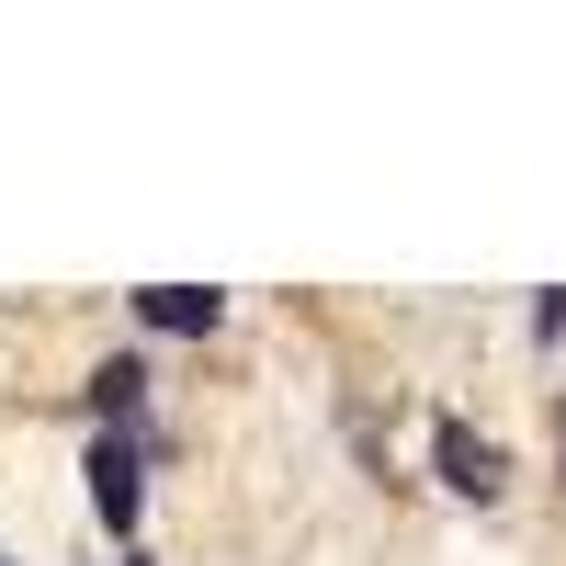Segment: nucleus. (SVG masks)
<instances>
[{
	"label": "nucleus",
	"instance_id": "20e7f679",
	"mask_svg": "<svg viewBox=\"0 0 566 566\" xmlns=\"http://www.w3.org/2000/svg\"><path fill=\"white\" fill-rule=\"evenodd\" d=\"M136 397H148V363H103V374H91V419H103V431H125V419H136Z\"/></svg>",
	"mask_w": 566,
	"mask_h": 566
},
{
	"label": "nucleus",
	"instance_id": "f03ea898",
	"mask_svg": "<svg viewBox=\"0 0 566 566\" xmlns=\"http://www.w3.org/2000/svg\"><path fill=\"white\" fill-rule=\"evenodd\" d=\"M136 317L170 328V340H205V328L227 317V295H216V283H148V295H136Z\"/></svg>",
	"mask_w": 566,
	"mask_h": 566
},
{
	"label": "nucleus",
	"instance_id": "39448f33",
	"mask_svg": "<svg viewBox=\"0 0 566 566\" xmlns=\"http://www.w3.org/2000/svg\"><path fill=\"white\" fill-rule=\"evenodd\" d=\"M0 566H12V555H0Z\"/></svg>",
	"mask_w": 566,
	"mask_h": 566
},
{
	"label": "nucleus",
	"instance_id": "f257e3e1",
	"mask_svg": "<svg viewBox=\"0 0 566 566\" xmlns=\"http://www.w3.org/2000/svg\"><path fill=\"white\" fill-rule=\"evenodd\" d=\"M136 499H148V476H136V431H103V442H91V510H103L114 544H136Z\"/></svg>",
	"mask_w": 566,
	"mask_h": 566
},
{
	"label": "nucleus",
	"instance_id": "7ed1b4c3",
	"mask_svg": "<svg viewBox=\"0 0 566 566\" xmlns=\"http://www.w3.org/2000/svg\"><path fill=\"white\" fill-rule=\"evenodd\" d=\"M431 453H442V476H453L464 499H499V453L464 431V419H442V431H431Z\"/></svg>",
	"mask_w": 566,
	"mask_h": 566
}]
</instances>
